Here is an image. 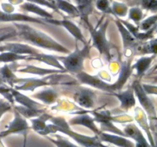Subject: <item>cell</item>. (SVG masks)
Here are the masks:
<instances>
[{
  "label": "cell",
  "mask_w": 157,
  "mask_h": 147,
  "mask_svg": "<svg viewBox=\"0 0 157 147\" xmlns=\"http://www.w3.org/2000/svg\"><path fill=\"white\" fill-rule=\"evenodd\" d=\"M17 35L20 39L23 40L29 44L46 50L53 51L63 54H70V51L57 42L49 35L36 28L31 27L24 23H15Z\"/></svg>",
  "instance_id": "obj_1"
},
{
  "label": "cell",
  "mask_w": 157,
  "mask_h": 147,
  "mask_svg": "<svg viewBox=\"0 0 157 147\" xmlns=\"http://www.w3.org/2000/svg\"><path fill=\"white\" fill-rule=\"evenodd\" d=\"M50 121L52 124H47L44 130L40 135L47 136L57 133H63L76 141L82 147H98L101 143L97 135L94 136H88L72 130L68 123L61 116H52Z\"/></svg>",
  "instance_id": "obj_2"
},
{
  "label": "cell",
  "mask_w": 157,
  "mask_h": 147,
  "mask_svg": "<svg viewBox=\"0 0 157 147\" xmlns=\"http://www.w3.org/2000/svg\"><path fill=\"white\" fill-rule=\"evenodd\" d=\"M90 46L88 43L85 44L84 47L80 49L76 44V48L67 56H55L57 59L62 63L66 71L73 74L81 73L84 70V63L86 58L90 55Z\"/></svg>",
  "instance_id": "obj_3"
},
{
  "label": "cell",
  "mask_w": 157,
  "mask_h": 147,
  "mask_svg": "<svg viewBox=\"0 0 157 147\" xmlns=\"http://www.w3.org/2000/svg\"><path fill=\"white\" fill-rule=\"evenodd\" d=\"M86 24L88 25L90 33L91 35L93 46L98 49L101 55H104L107 59L110 60L111 58V54H110L111 44L106 37V31L108 25V20H107L104 24H101L99 28H94L92 27L89 21L86 22Z\"/></svg>",
  "instance_id": "obj_4"
},
{
  "label": "cell",
  "mask_w": 157,
  "mask_h": 147,
  "mask_svg": "<svg viewBox=\"0 0 157 147\" xmlns=\"http://www.w3.org/2000/svg\"><path fill=\"white\" fill-rule=\"evenodd\" d=\"M90 114L93 115L95 122L98 123L101 125V131L104 133H113V134L120 135V136H126L124 131L118 129L116 126L113 124L112 120V116L110 113L107 110L103 112L98 111H88Z\"/></svg>",
  "instance_id": "obj_5"
},
{
  "label": "cell",
  "mask_w": 157,
  "mask_h": 147,
  "mask_svg": "<svg viewBox=\"0 0 157 147\" xmlns=\"http://www.w3.org/2000/svg\"><path fill=\"white\" fill-rule=\"evenodd\" d=\"M77 79H78V82L81 83V84L90 85L91 87H95V88L103 90V91L109 92V93H111L117 92V89L114 84H111L106 83L105 81L97 77L96 76H92V75L84 73L83 71L77 74Z\"/></svg>",
  "instance_id": "obj_6"
},
{
  "label": "cell",
  "mask_w": 157,
  "mask_h": 147,
  "mask_svg": "<svg viewBox=\"0 0 157 147\" xmlns=\"http://www.w3.org/2000/svg\"><path fill=\"white\" fill-rule=\"evenodd\" d=\"M15 90H30L34 91L36 88L43 86L53 85L54 84V74L49 75L48 77L43 79L37 78H28V79H17L15 81Z\"/></svg>",
  "instance_id": "obj_7"
},
{
  "label": "cell",
  "mask_w": 157,
  "mask_h": 147,
  "mask_svg": "<svg viewBox=\"0 0 157 147\" xmlns=\"http://www.w3.org/2000/svg\"><path fill=\"white\" fill-rule=\"evenodd\" d=\"M132 88H133L136 97L139 100L142 107L147 112L148 116H150V120L152 121L153 119H156V112H155L154 106L152 104L150 98L147 96V93H146L145 90L143 88L142 84L138 81H135L133 82V86H132Z\"/></svg>",
  "instance_id": "obj_8"
},
{
  "label": "cell",
  "mask_w": 157,
  "mask_h": 147,
  "mask_svg": "<svg viewBox=\"0 0 157 147\" xmlns=\"http://www.w3.org/2000/svg\"><path fill=\"white\" fill-rule=\"evenodd\" d=\"M73 99L77 104L85 109L94 107L97 95L94 91L86 87H79L73 95Z\"/></svg>",
  "instance_id": "obj_9"
},
{
  "label": "cell",
  "mask_w": 157,
  "mask_h": 147,
  "mask_svg": "<svg viewBox=\"0 0 157 147\" xmlns=\"http://www.w3.org/2000/svg\"><path fill=\"white\" fill-rule=\"evenodd\" d=\"M29 128L30 127H29L25 118L23 117L15 110V118H14L13 121L10 123L7 130L0 134V136L4 137L8 135L15 134V133L26 135Z\"/></svg>",
  "instance_id": "obj_10"
},
{
  "label": "cell",
  "mask_w": 157,
  "mask_h": 147,
  "mask_svg": "<svg viewBox=\"0 0 157 147\" xmlns=\"http://www.w3.org/2000/svg\"><path fill=\"white\" fill-rule=\"evenodd\" d=\"M77 116L71 118L69 120V125H80L82 126L87 127V129L91 130L95 135H99L101 133V130L98 129L97 125L95 124V121L94 117H91L88 114V111H82L77 112Z\"/></svg>",
  "instance_id": "obj_11"
},
{
  "label": "cell",
  "mask_w": 157,
  "mask_h": 147,
  "mask_svg": "<svg viewBox=\"0 0 157 147\" xmlns=\"http://www.w3.org/2000/svg\"><path fill=\"white\" fill-rule=\"evenodd\" d=\"M0 51H9L21 55L35 56L38 54L39 50L27 44L21 43H7L0 46Z\"/></svg>",
  "instance_id": "obj_12"
},
{
  "label": "cell",
  "mask_w": 157,
  "mask_h": 147,
  "mask_svg": "<svg viewBox=\"0 0 157 147\" xmlns=\"http://www.w3.org/2000/svg\"><path fill=\"white\" fill-rule=\"evenodd\" d=\"M124 133L126 137L135 141V147H151L149 141L145 138L142 131L134 123H129L124 127Z\"/></svg>",
  "instance_id": "obj_13"
},
{
  "label": "cell",
  "mask_w": 157,
  "mask_h": 147,
  "mask_svg": "<svg viewBox=\"0 0 157 147\" xmlns=\"http://www.w3.org/2000/svg\"><path fill=\"white\" fill-rule=\"evenodd\" d=\"M101 142H108L116 147H135V143L126 136L101 132L98 135Z\"/></svg>",
  "instance_id": "obj_14"
},
{
  "label": "cell",
  "mask_w": 157,
  "mask_h": 147,
  "mask_svg": "<svg viewBox=\"0 0 157 147\" xmlns=\"http://www.w3.org/2000/svg\"><path fill=\"white\" fill-rule=\"evenodd\" d=\"M45 22L51 23V24H56V25H61L67 29L74 37L77 41H80L83 42L84 44H87L84 38V35H83L82 32H81V29L72 21H69L67 19H63V20H58L54 18H50V19H44Z\"/></svg>",
  "instance_id": "obj_15"
},
{
  "label": "cell",
  "mask_w": 157,
  "mask_h": 147,
  "mask_svg": "<svg viewBox=\"0 0 157 147\" xmlns=\"http://www.w3.org/2000/svg\"><path fill=\"white\" fill-rule=\"evenodd\" d=\"M0 21H17V22H35L45 24L44 19L34 18L21 13H12L0 11Z\"/></svg>",
  "instance_id": "obj_16"
},
{
  "label": "cell",
  "mask_w": 157,
  "mask_h": 147,
  "mask_svg": "<svg viewBox=\"0 0 157 147\" xmlns=\"http://www.w3.org/2000/svg\"><path fill=\"white\" fill-rule=\"evenodd\" d=\"M121 102V107L124 110H128L136 104V99L134 96V91L133 88H129L124 91H117L112 93Z\"/></svg>",
  "instance_id": "obj_17"
},
{
  "label": "cell",
  "mask_w": 157,
  "mask_h": 147,
  "mask_svg": "<svg viewBox=\"0 0 157 147\" xmlns=\"http://www.w3.org/2000/svg\"><path fill=\"white\" fill-rule=\"evenodd\" d=\"M11 92H12V95H13L14 100H15L17 103L21 104V106L29 107V108L36 109V110H41V109H43V107H44V105H41L39 103L36 102V101L34 100L29 98V96L22 94V93H20L18 90H15V89L11 88Z\"/></svg>",
  "instance_id": "obj_18"
},
{
  "label": "cell",
  "mask_w": 157,
  "mask_h": 147,
  "mask_svg": "<svg viewBox=\"0 0 157 147\" xmlns=\"http://www.w3.org/2000/svg\"><path fill=\"white\" fill-rule=\"evenodd\" d=\"M116 24L118 29H119L120 32H121V36H122L123 44H124V50L127 51L133 49V47L136 44V38L129 32L128 29L123 24V23L120 20H117Z\"/></svg>",
  "instance_id": "obj_19"
},
{
  "label": "cell",
  "mask_w": 157,
  "mask_h": 147,
  "mask_svg": "<svg viewBox=\"0 0 157 147\" xmlns=\"http://www.w3.org/2000/svg\"><path fill=\"white\" fill-rule=\"evenodd\" d=\"M132 70H133V68H132V66L130 64V61H123L122 64H121V70L119 78L116 81V83H114L117 92L121 90V88L124 87L126 81H127L129 77L131 74Z\"/></svg>",
  "instance_id": "obj_20"
},
{
  "label": "cell",
  "mask_w": 157,
  "mask_h": 147,
  "mask_svg": "<svg viewBox=\"0 0 157 147\" xmlns=\"http://www.w3.org/2000/svg\"><path fill=\"white\" fill-rule=\"evenodd\" d=\"M18 72H21V73H27L32 74L40 75V76H45V75L55 74H63L65 71L62 70H56V69H47V68H41V67H35V66L29 65L25 68L16 70Z\"/></svg>",
  "instance_id": "obj_21"
},
{
  "label": "cell",
  "mask_w": 157,
  "mask_h": 147,
  "mask_svg": "<svg viewBox=\"0 0 157 147\" xmlns=\"http://www.w3.org/2000/svg\"><path fill=\"white\" fill-rule=\"evenodd\" d=\"M32 96L35 97V99L40 100L44 104L50 105V104L55 103V101L58 99V94L53 89L48 88L38 92V93H34Z\"/></svg>",
  "instance_id": "obj_22"
},
{
  "label": "cell",
  "mask_w": 157,
  "mask_h": 147,
  "mask_svg": "<svg viewBox=\"0 0 157 147\" xmlns=\"http://www.w3.org/2000/svg\"><path fill=\"white\" fill-rule=\"evenodd\" d=\"M32 60H35V61H41V62H44L45 64H48V65L52 66V67H57L59 70H62L66 72L65 68L62 64H60V61L56 58V57L54 55H46V54H43L39 52L38 54L35 55V56H32Z\"/></svg>",
  "instance_id": "obj_23"
},
{
  "label": "cell",
  "mask_w": 157,
  "mask_h": 147,
  "mask_svg": "<svg viewBox=\"0 0 157 147\" xmlns=\"http://www.w3.org/2000/svg\"><path fill=\"white\" fill-rule=\"evenodd\" d=\"M21 9H22L23 11H25V12H29L36 14L38 16L44 18V19L54 18L53 15H52V14H50L49 12H48L47 11H45L44 9H41L39 6H38V5L33 4V3L29 2L25 3H23L21 6Z\"/></svg>",
  "instance_id": "obj_24"
},
{
  "label": "cell",
  "mask_w": 157,
  "mask_h": 147,
  "mask_svg": "<svg viewBox=\"0 0 157 147\" xmlns=\"http://www.w3.org/2000/svg\"><path fill=\"white\" fill-rule=\"evenodd\" d=\"M77 3V9L80 13V16L84 20V21H88V15L93 10V0H75Z\"/></svg>",
  "instance_id": "obj_25"
},
{
  "label": "cell",
  "mask_w": 157,
  "mask_h": 147,
  "mask_svg": "<svg viewBox=\"0 0 157 147\" xmlns=\"http://www.w3.org/2000/svg\"><path fill=\"white\" fill-rule=\"evenodd\" d=\"M52 116L48 114V113H42L41 115L35 117V119H31V123H32V128L37 132L38 133L41 134L45 129L46 122L48 120H50Z\"/></svg>",
  "instance_id": "obj_26"
},
{
  "label": "cell",
  "mask_w": 157,
  "mask_h": 147,
  "mask_svg": "<svg viewBox=\"0 0 157 147\" xmlns=\"http://www.w3.org/2000/svg\"><path fill=\"white\" fill-rule=\"evenodd\" d=\"M55 5L57 9L63 11L71 16H80V13L77 7L66 0H55Z\"/></svg>",
  "instance_id": "obj_27"
},
{
  "label": "cell",
  "mask_w": 157,
  "mask_h": 147,
  "mask_svg": "<svg viewBox=\"0 0 157 147\" xmlns=\"http://www.w3.org/2000/svg\"><path fill=\"white\" fill-rule=\"evenodd\" d=\"M15 110L25 119H32V117H37L42 113H44L43 109L36 110V109L29 108V107H24V106L21 105L15 106Z\"/></svg>",
  "instance_id": "obj_28"
},
{
  "label": "cell",
  "mask_w": 157,
  "mask_h": 147,
  "mask_svg": "<svg viewBox=\"0 0 157 147\" xmlns=\"http://www.w3.org/2000/svg\"><path fill=\"white\" fill-rule=\"evenodd\" d=\"M21 60H32V58L29 55H17L9 51H3L0 54V62H15Z\"/></svg>",
  "instance_id": "obj_29"
},
{
  "label": "cell",
  "mask_w": 157,
  "mask_h": 147,
  "mask_svg": "<svg viewBox=\"0 0 157 147\" xmlns=\"http://www.w3.org/2000/svg\"><path fill=\"white\" fill-rule=\"evenodd\" d=\"M153 58H154V55L153 57H144V58L138 60L136 64L132 66V68L136 69L137 75L138 76H141L148 69Z\"/></svg>",
  "instance_id": "obj_30"
},
{
  "label": "cell",
  "mask_w": 157,
  "mask_h": 147,
  "mask_svg": "<svg viewBox=\"0 0 157 147\" xmlns=\"http://www.w3.org/2000/svg\"><path fill=\"white\" fill-rule=\"evenodd\" d=\"M52 135H54V138L47 136V139H49L52 143L55 144L57 147H80L75 144L72 143L71 141H69L64 136L58 135L57 133Z\"/></svg>",
  "instance_id": "obj_31"
},
{
  "label": "cell",
  "mask_w": 157,
  "mask_h": 147,
  "mask_svg": "<svg viewBox=\"0 0 157 147\" xmlns=\"http://www.w3.org/2000/svg\"><path fill=\"white\" fill-rule=\"evenodd\" d=\"M0 73H1V75L2 76L3 79L6 80V82L9 83L12 86L14 85L15 81L18 79V77L15 76V74L12 72V69L8 65H5L2 68H1Z\"/></svg>",
  "instance_id": "obj_32"
},
{
  "label": "cell",
  "mask_w": 157,
  "mask_h": 147,
  "mask_svg": "<svg viewBox=\"0 0 157 147\" xmlns=\"http://www.w3.org/2000/svg\"><path fill=\"white\" fill-rule=\"evenodd\" d=\"M112 12L117 16L124 17L127 14V10L128 8L124 3L118 2H114L113 6H111Z\"/></svg>",
  "instance_id": "obj_33"
},
{
  "label": "cell",
  "mask_w": 157,
  "mask_h": 147,
  "mask_svg": "<svg viewBox=\"0 0 157 147\" xmlns=\"http://www.w3.org/2000/svg\"><path fill=\"white\" fill-rule=\"evenodd\" d=\"M96 6L100 11L104 13H113L109 0H98Z\"/></svg>",
  "instance_id": "obj_34"
},
{
  "label": "cell",
  "mask_w": 157,
  "mask_h": 147,
  "mask_svg": "<svg viewBox=\"0 0 157 147\" xmlns=\"http://www.w3.org/2000/svg\"><path fill=\"white\" fill-rule=\"evenodd\" d=\"M143 16V12L140 8L134 7L132 8L129 12V18L133 20L134 21L137 22L140 20H141Z\"/></svg>",
  "instance_id": "obj_35"
},
{
  "label": "cell",
  "mask_w": 157,
  "mask_h": 147,
  "mask_svg": "<svg viewBox=\"0 0 157 147\" xmlns=\"http://www.w3.org/2000/svg\"><path fill=\"white\" fill-rule=\"evenodd\" d=\"M26 1H28L29 2L33 3V4L38 5V6H46V7H48L50 9H54V10H58L55 5L54 3L51 2L48 0H26Z\"/></svg>",
  "instance_id": "obj_36"
},
{
  "label": "cell",
  "mask_w": 157,
  "mask_h": 147,
  "mask_svg": "<svg viewBox=\"0 0 157 147\" xmlns=\"http://www.w3.org/2000/svg\"><path fill=\"white\" fill-rule=\"evenodd\" d=\"M157 21V15H154V16H152L148 18L147 19H146L145 21H144L141 24L140 29L141 30H147V29L150 28L152 25H153L155 22Z\"/></svg>",
  "instance_id": "obj_37"
},
{
  "label": "cell",
  "mask_w": 157,
  "mask_h": 147,
  "mask_svg": "<svg viewBox=\"0 0 157 147\" xmlns=\"http://www.w3.org/2000/svg\"><path fill=\"white\" fill-rule=\"evenodd\" d=\"M11 109V105L9 103L4 102L2 100H0V118L2 116L3 113L7 112Z\"/></svg>",
  "instance_id": "obj_38"
},
{
  "label": "cell",
  "mask_w": 157,
  "mask_h": 147,
  "mask_svg": "<svg viewBox=\"0 0 157 147\" xmlns=\"http://www.w3.org/2000/svg\"><path fill=\"white\" fill-rule=\"evenodd\" d=\"M15 36H17V31L10 32V33L6 34V35H2V36L0 37V43H1L2 41H5V40L8 39V38H12V37H15Z\"/></svg>",
  "instance_id": "obj_39"
},
{
  "label": "cell",
  "mask_w": 157,
  "mask_h": 147,
  "mask_svg": "<svg viewBox=\"0 0 157 147\" xmlns=\"http://www.w3.org/2000/svg\"><path fill=\"white\" fill-rule=\"evenodd\" d=\"M98 147H109V146H107V145H104V144L102 143V142H101V144H100L99 145V146Z\"/></svg>",
  "instance_id": "obj_40"
},
{
  "label": "cell",
  "mask_w": 157,
  "mask_h": 147,
  "mask_svg": "<svg viewBox=\"0 0 157 147\" xmlns=\"http://www.w3.org/2000/svg\"><path fill=\"white\" fill-rule=\"evenodd\" d=\"M111 147H116V146H113V145H112V146Z\"/></svg>",
  "instance_id": "obj_41"
}]
</instances>
